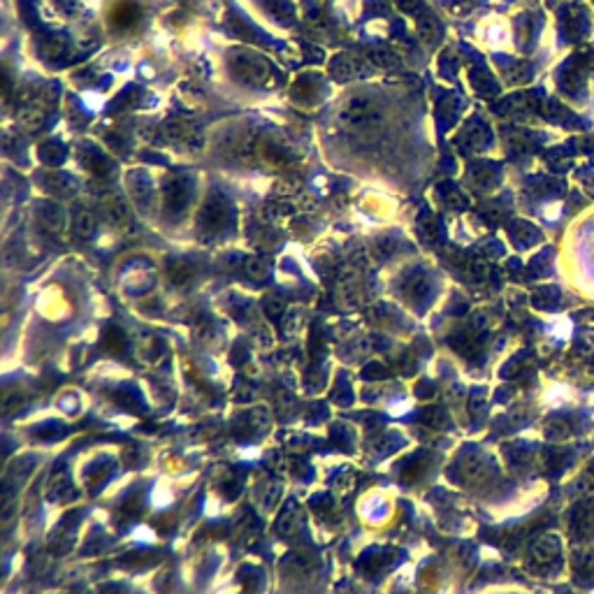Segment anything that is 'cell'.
I'll return each mask as SVG.
<instances>
[{
  "label": "cell",
  "mask_w": 594,
  "mask_h": 594,
  "mask_svg": "<svg viewBox=\"0 0 594 594\" xmlns=\"http://www.w3.org/2000/svg\"><path fill=\"white\" fill-rule=\"evenodd\" d=\"M337 123L339 128L353 135H369L371 130H378L383 123V109L381 105L369 96H351L346 98L337 109Z\"/></svg>",
  "instance_id": "6da1fadb"
},
{
  "label": "cell",
  "mask_w": 594,
  "mask_h": 594,
  "mask_svg": "<svg viewBox=\"0 0 594 594\" xmlns=\"http://www.w3.org/2000/svg\"><path fill=\"white\" fill-rule=\"evenodd\" d=\"M230 70L233 75L240 79V82L249 84V86H269L274 82V70L272 66L258 54L253 51H233L230 54Z\"/></svg>",
  "instance_id": "7a4b0ae2"
},
{
  "label": "cell",
  "mask_w": 594,
  "mask_h": 594,
  "mask_svg": "<svg viewBox=\"0 0 594 594\" xmlns=\"http://www.w3.org/2000/svg\"><path fill=\"white\" fill-rule=\"evenodd\" d=\"M188 197H191V188H188L186 179L174 177L165 184L163 202H165V214L168 216H181L188 207Z\"/></svg>",
  "instance_id": "3957f363"
},
{
  "label": "cell",
  "mask_w": 594,
  "mask_h": 594,
  "mask_svg": "<svg viewBox=\"0 0 594 594\" xmlns=\"http://www.w3.org/2000/svg\"><path fill=\"white\" fill-rule=\"evenodd\" d=\"M140 17V10L135 3H118L114 5V10L109 12V23L114 28H130Z\"/></svg>",
  "instance_id": "277c9868"
},
{
  "label": "cell",
  "mask_w": 594,
  "mask_h": 594,
  "mask_svg": "<svg viewBox=\"0 0 594 594\" xmlns=\"http://www.w3.org/2000/svg\"><path fill=\"white\" fill-rule=\"evenodd\" d=\"M102 209H105L107 218L116 225H121L128 221V207H125V202L121 200V197H116V195L105 197V200H102Z\"/></svg>",
  "instance_id": "5b68a950"
},
{
  "label": "cell",
  "mask_w": 594,
  "mask_h": 594,
  "mask_svg": "<svg viewBox=\"0 0 594 594\" xmlns=\"http://www.w3.org/2000/svg\"><path fill=\"white\" fill-rule=\"evenodd\" d=\"M532 555H534V559H538V562H552V559L559 555V543H557V538H555V536H543L541 541L534 543Z\"/></svg>",
  "instance_id": "8992f818"
},
{
  "label": "cell",
  "mask_w": 594,
  "mask_h": 594,
  "mask_svg": "<svg viewBox=\"0 0 594 594\" xmlns=\"http://www.w3.org/2000/svg\"><path fill=\"white\" fill-rule=\"evenodd\" d=\"M462 478L464 481H469V483H481L483 478L488 476V466L485 462L481 460V457H466V460H462Z\"/></svg>",
  "instance_id": "52a82bcc"
},
{
  "label": "cell",
  "mask_w": 594,
  "mask_h": 594,
  "mask_svg": "<svg viewBox=\"0 0 594 594\" xmlns=\"http://www.w3.org/2000/svg\"><path fill=\"white\" fill-rule=\"evenodd\" d=\"M202 218H204V223H207V225L221 228V223L225 221V207H223V202H221V200H211V202L204 204Z\"/></svg>",
  "instance_id": "ba28073f"
},
{
  "label": "cell",
  "mask_w": 594,
  "mask_h": 594,
  "mask_svg": "<svg viewBox=\"0 0 594 594\" xmlns=\"http://www.w3.org/2000/svg\"><path fill=\"white\" fill-rule=\"evenodd\" d=\"M75 230L79 237H91L96 233V216L89 209H79L75 216Z\"/></svg>",
  "instance_id": "9c48e42d"
},
{
  "label": "cell",
  "mask_w": 594,
  "mask_h": 594,
  "mask_svg": "<svg viewBox=\"0 0 594 594\" xmlns=\"http://www.w3.org/2000/svg\"><path fill=\"white\" fill-rule=\"evenodd\" d=\"M39 218H42V225L49 228L51 233H58L61 228H63V223H66V218H63V211L56 207V204H47Z\"/></svg>",
  "instance_id": "30bf717a"
},
{
  "label": "cell",
  "mask_w": 594,
  "mask_h": 594,
  "mask_svg": "<svg viewBox=\"0 0 594 594\" xmlns=\"http://www.w3.org/2000/svg\"><path fill=\"white\" fill-rule=\"evenodd\" d=\"M42 121H44V109L42 107H28V109H23L21 116H19V123L26 130H35L37 125H42Z\"/></svg>",
  "instance_id": "8fae6325"
},
{
  "label": "cell",
  "mask_w": 594,
  "mask_h": 594,
  "mask_svg": "<svg viewBox=\"0 0 594 594\" xmlns=\"http://www.w3.org/2000/svg\"><path fill=\"white\" fill-rule=\"evenodd\" d=\"M407 295L416 297V299L427 295V279L425 276H411V279L407 281Z\"/></svg>",
  "instance_id": "7c38bea8"
},
{
  "label": "cell",
  "mask_w": 594,
  "mask_h": 594,
  "mask_svg": "<svg viewBox=\"0 0 594 594\" xmlns=\"http://www.w3.org/2000/svg\"><path fill=\"white\" fill-rule=\"evenodd\" d=\"M247 272L253 276V279H265V276L269 274V265L260 258H249L247 260Z\"/></svg>",
  "instance_id": "4fadbf2b"
},
{
  "label": "cell",
  "mask_w": 594,
  "mask_h": 594,
  "mask_svg": "<svg viewBox=\"0 0 594 594\" xmlns=\"http://www.w3.org/2000/svg\"><path fill=\"white\" fill-rule=\"evenodd\" d=\"M170 276H172L174 283H186L188 279H191V267H188L186 263H174L170 267Z\"/></svg>",
  "instance_id": "5bb4252c"
},
{
  "label": "cell",
  "mask_w": 594,
  "mask_h": 594,
  "mask_svg": "<svg viewBox=\"0 0 594 594\" xmlns=\"http://www.w3.org/2000/svg\"><path fill=\"white\" fill-rule=\"evenodd\" d=\"M281 311V302H269L267 304V314L269 316H274V314H279Z\"/></svg>",
  "instance_id": "9a60e30c"
}]
</instances>
